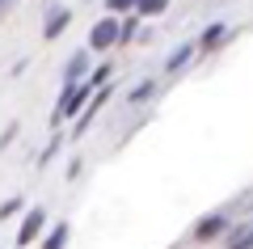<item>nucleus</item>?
<instances>
[{"label": "nucleus", "mask_w": 253, "mask_h": 249, "mask_svg": "<svg viewBox=\"0 0 253 249\" xmlns=\"http://www.w3.org/2000/svg\"><path fill=\"white\" fill-rule=\"evenodd\" d=\"M173 249H177V245H173Z\"/></svg>", "instance_id": "21"}, {"label": "nucleus", "mask_w": 253, "mask_h": 249, "mask_svg": "<svg viewBox=\"0 0 253 249\" xmlns=\"http://www.w3.org/2000/svg\"><path fill=\"white\" fill-rule=\"evenodd\" d=\"M228 38H232V30H228L224 21H211V26L203 30V34L194 38V43H199V55H211V51H219V47H224Z\"/></svg>", "instance_id": "8"}, {"label": "nucleus", "mask_w": 253, "mask_h": 249, "mask_svg": "<svg viewBox=\"0 0 253 249\" xmlns=\"http://www.w3.org/2000/svg\"><path fill=\"white\" fill-rule=\"evenodd\" d=\"M21 211H26V199H21V195H9L4 203H0V224H9L13 215H21Z\"/></svg>", "instance_id": "16"}, {"label": "nucleus", "mask_w": 253, "mask_h": 249, "mask_svg": "<svg viewBox=\"0 0 253 249\" xmlns=\"http://www.w3.org/2000/svg\"><path fill=\"white\" fill-rule=\"evenodd\" d=\"M46 224H51L46 207H30V211L21 215V224H17V245H13V249H30V245L46 232Z\"/></svg>", "instance_id": "3"}, {"label": "nucleus", "mask_w": 253, "mask_h": 249, "mask_svg": "<svg viewBox=\"0 0 253 249\" xmlns=\"http://www.w3.org/2000/svg\"><path fill=\"white\" fill-rule=\"evenodd\" d=\"M194 59H199V43H194V38H190V43H177L169 55H165V76H181Z\"/></svg>", "instance_id": "5"}, {"label": "nucleus", "mask_w": 253, "mask_h": 249, "mask_svg": "<svg viewBox=\"0 0 253 249\" xmlns=\"http://www.w3.org/2000/svg\"><path fill=\"white\" fill-rule=\"evenodd\" d=\"M89 98H93V89L84 85V80H81V85H63V89H59V101H55V110H51V127L72 123V118L89 106Z\"/></svg>", "instance_id": "1"}, {"label": "nucleus", "mask_w": 253, "mask_h": 249, "mask_svg": "<svg viewBox=\"0 0 253 249\" xmlns=\"http://www.w3.org/2000/svg\"><path fill=\"white\" fill-rule=\"evenodd\" d=\"M219 249H253V215L249 220H232V228L224 232Z\"/></svg>", "instance_id": "7"}, {"label": "nucleus", "mask_w": 253, "mask_h": 249, "mask_svg": "<svg viewBox=\"0 0 253 249\" xmlns=\"http://www.w3.org/2000/svg\"><path fill=\"white\" fill-rule=\"evenodd\" d=\"M17 135H21V123H9V127H4V131H0V152L9 148V144L17 140Z\"/></svg>", "instance_id": "18"}, {"label": "nucleus", "mask_w": 253, "mask_h": 249, "mask_svg": "<svg viewBox=\"0 0 253 249\" xmlns=\"http://www.w3.org/2000/svg\"><path fill=\"white\" fill-rule=\"evenodd\" d=\"M63 144H68L63 135H51V140H46V148H42V152L34 156V165H38V169H46V165H51V160H55V156L63 152Z\"/></svg>", "instance_id": "14"}, {"label": "nucleus", "mask_w": 253, "mask_h": 249, "mask_svg": "<svg viewBox=\"0 0 253 249\" xmlns=\"http://www.w3.org/2000/svg\"><path fill=\"white\" fill-rule=\"evenodd\" d=\"M110 47H118V17L114 13H106V17H97L89 26V55H101Z\"/></svg>", "instance_id": "4"}, {"label": "nucleus", "mask_w": 253, "mask_h": 249, "mask_svg": "<svg viewBox=\"0 0 253 249\" xmlns=\"http://www.w3.org/2000/svg\"><path fill=\"white\" fill-rule=\"evenodd\" d=\"M89 47L84 51H76V55H68V63H63V85H81L84 76H89Z\"/></svg>", "instance_id": "10"}, {"label": "nucleus", "mask_w": 253, "mask_h": 249, "mask_svg": "<svg viewBox=\"0 0 253 249\" xmlns=\"http://www.w3.org/2000/svg\"><path fill=\"white\" fill-rule=\"evenodd\" d=\"M84 85L89 89H106V85H114V63H97V68H89V76H84Z\"/></svg>", "instance_id": "12"}, {"label": "nucleus", "mask_w": 253, "mask_h": 249, "mask_svg": "<svg viewBox=\"0 0 253 249\" xmlns=\"http://www.w3.org/2000/svg\"><path fill=\"white\" fill-rule=\"evenodd\" d=\"M139 13H123V17H118V43H135L139 38Z\"/></svg>", "instance_id": "13"}, {"label": "nucleus", "mask_w": 253, "mask_h": 249, "mask_svg": "<svg viewBox=\"0 0 253 249\" xmlns=\"http://www.w3.org/2000/svg\"><path fill=\"white\" fill-rule=\"evenodd\" d=\"M169 9V0H135V13L144 21H152V17H161V13Z\"/></svg>", "instance_id": "15"}, {"label": "nucleus", "mask_w": 253, "mask_h": 249, "mask_svg": "<svg viewBox=\"0 0 253 249\" xmlns=\"http://www.w3.org/2000/svg\"><path fill=\"white\" fill-rule=\"evenodd\" d=\"M81 173H84V160H81V156H72V160H68V182H76Z\"/></svg>", "instance_id": "19"}, {"label": "nucleus", "mask_w": 253, "mask_h": 249, "mask_svg": "<svg viewBox=\"0 0 253 249\" xmlns=\"http://www.w3.org/2000/svg\"><path fill=\"white\" fill-rule=\"evenodd\" d=\"M228 228H232V211L219 207V211H207V215H199V220L190 224V241L194 245H219Z\"/></svg>", "instance_id": "2"}, {"label": "nucleus", "mask_w": 253, "mask_h": 249, "mask_svg": "<svg viewBox=\"0 0 253 249\" xmlns=\"http://www.w3.org/2000/svg\"><path fill=\"white\" fill-rule=\"evenodd\" d=\"M9 4H13V0H0V13H4V9H9Z\"/></svg>", "instance_id": "20"}, {"label": "nucleus", "mask_w": 253, "mask_h": 249, "mask_svg": "<svg viewBox=\"0 0 253 249\" xmlns=\"http://www.w3.org/2000/svg\"><path fill=\"white\" fill-rule=\"evenodd\" d=\"M68 26H72V9H68V4H51V9L42 13V43H55Z\"/></svg>", "instance_id": "6"}, {"label": "nucleus", "mask_w": 253, "mask_h": 249, "mask_svg": "<svg viewBox=\"0 0 253 249\" xmlns=\"http://www.w3.org/2000/svg\"><path fill=\"white\" fill-rule=\"evenodd\" d=\"M156 93H161V80H152V76H148V80H135V85L126 89V106H148Z\"/></svg>", "instance_id": "11"}, {"label": "nucleus", "mask_w": 253, "mask_h": 249, "mask_svg": "<svg viewBox=\"0 0 253 249\" xmlns=\"http://www.w3.org/2000/svg\"><path fill=\"white\" fill-rule=\"evenodd\" d=\"M38 241H42L38 249H68V241H72V224H68V220H55V224H46V232H42Z\"/></svg>", "instance_id": "9"}, {"label": "nucleus", "mask_w": 253, "mask_h": 249, "mask_svg": "<svg viewBox=\"0 0 253 249\" xmlns=\"http://www.w3.org/2000/svg\"><path fill=\"white\" fill-rule=\"evenodd\" d=\"M106 13L123 17V13H135V0H106Z\"/></svg>", "instance_id": "17"}]
</instances>
